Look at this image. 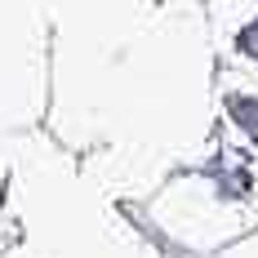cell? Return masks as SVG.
Masks as SVG:
<instances>
[{"mask_svg": "<svg viewBox=\"0 0 258 258\" xmlns=\"http://www.w3.org/2000/svg\"><path fill=\"white\" fill-rule=\"evenodd\" d=\"M5 245H9V240H5V236H0V254H5Z\"/></svg>", "mask_w": 258, "mask_h": 258, "instance_id": "5b68a950", "label": "cell"}, {"mask_svg": "<svg viewBox=\"0 0 258 258\" xmlns=\"http://www.w3.org/2000/svg\"><path fill=\"white\" fill-rule=\"evenodd\" d=\"M214 258H258V232H249V236H240L236 245H227V249H218Z\"/></svg>", "mask_w": 258, "mask_h": 258, "instance_id": "277c9868", "label": "cell"}, {"mask_svg": "<svg viewBox=\"0 0 258 258\" xmlns=\"http://www.w3.org/2000/svg\"><path fill=\"white\" fill-rule=\"evenodd\" d=\"M134 214L178 258H214L258 232V147L218 134L209 160L169 174Z\"/></svg>", "mask_w": 258, "mask_h": 258, "instance_id": "7a4b0ae2", "label": "cell"}, {"mask_svg": "<svg viewBox=\"0 0 258 258\" xmlns=\"http://www.w3.org/2000/svg\"><path fill=\"white\" fill-rule=\"evenodd\" d=\"M223 58L201 0H156L107 31H49L45 129L76 156L125 152L160 178L218 143Z\"/></svg>", "mask_w": 258, "mask_h": 258, "instance_id": "6da1fadb", "label": "cell"}, {"mask_svg": "<svg viewBox=\"0 0 258 258\" xmlns=\"http://www.w3.org/2000/svg\"><path fill=\"white\" fill-rule=\"evenodd\" d=\"M218 58H223V76L258 89V9L245 18V27L236 31L232 40L218 49Z\"/></svg>", "mask_w": 258, "mask_h": 258, "instance_id": "3957f363", "label": "cell"}]
</instances>
